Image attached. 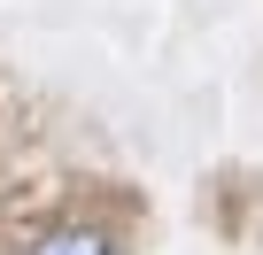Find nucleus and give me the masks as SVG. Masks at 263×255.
<instances>
[{
  "mask_svg": "<svg viewBox=\"0 0 263 255\" xmlns=\"http://www.w3.org/2000/svg\"><path fill=\"white\" fill-rule=\"evenodd\" d=\"M24 255H116V240H108L101 224H47Z\"/></svg>",
  "mask_w": 263,
  "mask_h": 255,
  "instance_id": "1",
  "label": "nucleus"
}]
</instances>
